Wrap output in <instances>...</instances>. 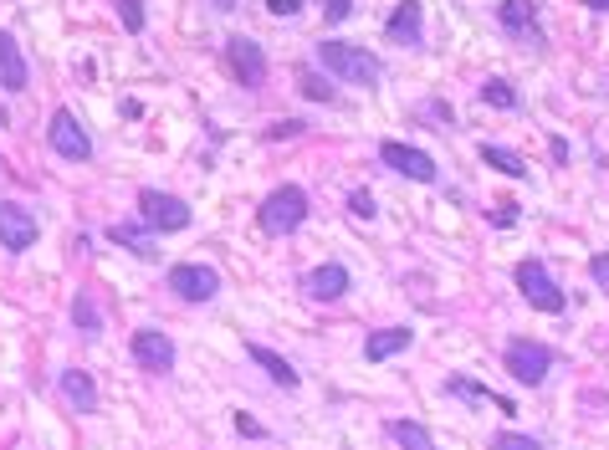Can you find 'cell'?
<instances>
[{"label": "cell", "mask_w": 609, "mask_h": 450, "mask_svg": "<svg viewBox=\"0 0 609 450\" xmlns=\"http://www.w3.org/2000/svg\"><path fill=\"white\" fill-rule=\"evenodd\" d=\"M492 220H497V231H512V220H517V205H497V215H492Z\"/></svg>", "instance_id": "33"}, {"label": "cell", "mask_w": 609, "mask_h": 450, "mask_svg": "<svg viewBox=\"0 0 609 450\" xmlns=\"http://www.w3.org/2000/svg\"><path fill=\"white\" fill-rule=\"evenodd\" d=\"M287 133H302V123H277V128H267V139H287Z\"/></svg>", "instance_id": "34"}, {"label": "cell", "mask_w": 609, "mask_h": 450, "mask_svg": "<svg viewBox=\"0 0 609 450\" xmlns=\"http://www.w3.org/2000/svg\"><path fill=\"white\" fill-rule=\"evenodd\" d=\"M72 323H77L82 333H103V318H98V307L87 302V297H77V302H72Z\"/></svg>", "instance_id": "24"}, {"label": "cell", "mask_w": 609, "mask_h": 450, "mask_svg": "<svg viewBox=\"0 0 609 450\" xmlns=\"http://www.w3.org/2000/svg\"><path fill=\"white\" fill-rule=\"evenodd\" d=\"M236 6V0H215V11H231Z\"/></svg>", "instance_id": "36"}, {"label": "cell", "mask_w": 609, "mask_h": 450, "mask_svg": "<svg viewBox=\"0 0 609 450\" xmlns=\"http://www.w3.org/2000/svg\"><path fill=\"white\" fill-rule=\"evenodd\" d=\"M379 159L395 169V174H405V179H415V185H435V159L425 154V149H415V144H400V139H384L379 144Z\"/></svg>", "instance_id": "8"}, {"label": "cell", "mask_w": 609, "mask_h": 450, "mask_svg": "<svg viewBox=\"0 0 609 450\" xmlns=\"http://www.w3.org/2000/svg\"><path fill=\"white\" fill-rule=\"evenodd\" d=\"M482 164H492L497 174H512V179L528 174V159L512 154V149H497V144H482Z\"/></svg>", "instance_id": "21"}, {"label": "cell", "mask_w": 609, "mask_h": 450, "mask_svg": "<svg viewBox=\"0 0 609 450\" xmlns=\"http://www.w3.org/2000/svg\"><path fill=\"white\" fill-rule=\"evenodd\" d=\"M512 282H517V292L528 297L538 312H563V307H569V297H563V287L553 282V272L543 261H533V256L512 266Z\"/></svg>", "instance_id": "4"}, {"label": "cell", "mask_w": 609, "mask_h": 450, "mask_svg": "<svg viewBox=\"0 0 609 450\" xmlns=\"http://www.w3.org/2000/svg\"><path fill=\"white\" fill-rule=\"evenodd\" d=\"M47 144H52V154H57V159H67V164H87V159H93V139H87V128H82L67 108H62V113H52Z\"/></svg>", "instance_id": "7"}, {"label": "cell", "mask_w": 609, "mask_h": 450, "mask_svg": "<svg viewBox=\"0 0 609 450\" xmlns=\"http://www.w3.org/2000/svg\"><path fill=\"white\" fill-rule=\"evenodd\" d=\"M354 11V0H323V21H348Z\"/></svg>", "instance_id": "31"}, {"label": "cell", "mask_w": 609, "mask_h": 450, "mask_svg": "<svg viewBox=\"0 0 609 450\" xmlns=\"http://www.w3.org/2000/svg\"><path fill=\"white\" fill-rule=\"evenodd\" d=\"M497 26L512 41H528V47H543V31H538V6L533 0H502L497 6Z\"/></svg>", "instance_id": "12"}, {"label": "cell", "mask_w": 609, "mask_h": 450, "mask_svg": "<svg viewBox=\"0 0 609 450\" xmlns=\"http://www.w3.org/2000/svg\"><path fill=\"white\" fill-rule=\"evenodd\" d=\"M410 343H415V333H410V328H374V333L364 338V358H369V364H384V358L405 353Z\"/></svg>", "instance_id": "16"}, {"label": "cell", "mask_w": 609, "mask_h": 450, "mask_svg": "<svg viewBox=\"0 0 609 450\" xmlns=\"http://www.w3.org/2000/svg\"><path fill=\"white\" fill-rule=\"evenodd\" d=\"M420 0H400L395 11H389V21H384V41L389 47H420L425 41V26H420Z\"/></svg>", "instance_id": "13"}, {"label": "cell", "mask_w": 609, "mask_h": 450, "mask_svg": "<svg viewBox=\"0 0 609 450\" xmlns=\"http://www.w3.org/2000/svg\"><path fill=\"white\" fill-rule=\"evenodd\" d=\"M118 21L128 36H139L144 31V0H118Z\"/></svg>", "instance_id": "25"}, {"label": "cell", "mask_w": 609, "mask_h": 450, "mask_svg": "<svg viewBox=\"0 0 609 450\" xmlns=\"http://www.w3.org/2000/svg\"><path fill=\"white\" fill-rule=\"evenodd\" d=\"M267 11H272V16H297L302 0H267Z\"/></svg>", "instance_id": "32"}, {"label": "cell", "mask_w": 609, "mask_h": 450, "mask_svg": "<svg viewBox=\"0 0 609 450\" xmlns=\"http://www.w3.org/2000/svg\"><path fill=\"white\" fill-rule=\"evenodd\" d=\"M144 231H149V225H144ZM139 231V225H113V231H108V241H118V246H128V251H134L139 261H159V251H154V241Z\"/></svg>", "instance_id": "19"}, {"label": "cell", "mask_w": 609, "mask_h": 450, "mask_svg": "<svg viewBox=\"0 0 609 450\" xmlns=\"http://www.w3.org/2000/svg\"><path fill=\"white\" fill-rule=\"evenodd\" d=\"M139 215L154 236H180L190 231V205L180 195H164V190H139Z\"/></svg>", "instance_id": "5"}, {"label": "cell", "mask_w": 609, "mask_h": 450, "mask_svg": "<svg viewBox=\"0 0 609 450\" xmlns=\"http://www.w3.org/2000/svg\"><path fill=\"white\" fill-rule=\"evenodd\" d=\"M246 358H251V364H261V369H267L277 389H297V384H302V379H297V369L287 364L282 353H272L267 343H246Z\"/></svg>", "instance_id": "18"}, {"label": "cell", "mask_w": 609, "mask_h": 450, "mask_svg": "<svg viewBox=\"0 0 609 450\" xmlns=\"http://www.w3.org/2000/svg\"><path fill=\"white\" fill-rule=\"evenodd\" d=\"M302 220H308V190H302V185L272 190L267 200H261V210H256V225L267 236H292Z\"/></svg>", "instance_id": "2"}, {"label": "cell", "mask_w": 609, "mask_h": 450, "mask_svg": "<svg viewBox=\"0 0 609 450\" xmlns=\"http://www.w3.org/2000/svg\"><path fill=\"white\" fill-rule=\"evenodd\" d=\"M36 236H41L36 215H31L26 205H16V200H0V246L21 256V251L36 246Z\"/></svg>", "instance_id": "10"}, {"label": "cell", "mask_w": 609, "mask_h": 450, "mask_svg": "<svg viewBox=\"0 0 609 450\" xmlns=\"http://www.w3.org/2000/svg\"><path fill=\"white\" fill-rule=\"evenodd\" d=\"M128 353H134V364L144 374H169L174 369V338L159 333V328H139L134 343H128Z\"/></svg>", "instance_id": "11"}, {"label": "cell", "mask_w": 609, "mask_h": 450, "mask_svg": "<svg viewBox=\"0 0 609 450\" xmlns=\"http://www.w3.org/2000/svg\"><path fill=\"white\" fill-rule=\"evenodd\" d=\"M389 440H395L400 450H435L430 445V430L420 420H389Z\"/></svg>", "instance_id": "20"}, {"label": "cell", "mask_w": 609, "mask_h": 450, "mask_svg": "<svg viewBox=\"0 0 609 450\" xmlns=\"http://www.w3.org/2000/svg\"><path fill=\"white\" fill-rule=\"evenodd\" d=\"M164 282H169V292L180 297V302H195V307L221 292V272H215V266H205V261H180V266H169Z\"/></svg>", "instance_id": "6"}, {"label": "cell", "mask_w": 609, "mask_h": 450, "mask_svg": "<svg viewBox=\"0 0 609 450\" xmlns=\"http://www.w3.org/2000/svg\"><path fill=\"white\" fill-rule=\"evenodd\" d=\"M323 67H328V77H343V82H354V87H379V57L374 52H364V47H354V41H318V52H313Z\"/></svg>", "instance_id": "1"}, {"label": "cell", "mask_w": 609, "mask_h": 450, "mask_svg": "<svg viewBox=\"0 0 609 450\" xmlns=\"http://www.w3.org/2000/svg\"><path fill=\"white\" fill-rule=\"evenodd\" d=\"M482 103L497 108V113H512V108H517V87L502 82V77H487V82H482Z\"/></svg>", "instance_id": "23"}, {"label": "cell", "mask_w": 609, "mask_h": 450, "mask_svg": "<svg viewBox=\"0 0 609 450\" xmlns=\"http://www.w3.org/2000/svg\"><path fill=\"white\" fill-rule=\"evenodd\" d=\"M502 364H507V374H512L522 389H538V384L553 374V348H548V343H528V338H512V343L502 348Z\"/></svg>", "instance_id": "3"}, {"label": "cell", "mask_w": 609, "mask_h": 450, "mask_svg": "<svg viewBox=\"0 0 609 450\" xmlns=\"http://www.w3.org/2000/svg\"><path fill=\"white\" fill-rule=\"evenodd\" d=\"M348 266H338V261H323V266H313L308 272V297H318V302H338V297H348Z\"/></svg>", "instance_id": "14"}, {"label": "cell", "mask_w": 609, "mask_h": 450, "mask_svg": "<svg viewBox=\"0 0 609 450\" xmlns=\"http://www.w3.org/2000/svg\"><path fill=\"white\" fill-rule=\"evenodd\" d=\"M236 435H246V440H267V425L251 420V415L241 410V415H236Z\"/></svg>", "instance_id": "30"}, {"label": "cell", "mask_w": 609, "mask_h": 450, "mask_svg": "<svg viewBox=\"0 0 609 450\" xmlns=\"http://www.w3.org/2000/svg\"><path fill=\"white\" fill-rule=\"evenodd\" d=\"M348 210H354L359 220H374V215H379V205H374L369 190H354V195H348Z\"/></svg>", "instance_id": "28"}, {"label": "cell", "mask_w": 609, "mask_h": 450, "mask_svg": "<svg viewBox=\"0 0 609 450\" xmlns=\"http://www.w3.org/2000/svg\"><path fill=\"white\" fill-rule=\"evenodd\" d=\"M446 389H451V394H461V399H471V404H482V399H492V389H482V384H476V379H461V374H451V379H446Z\"/></svg>", "instance_id": "26"}, {"label": "cell", "mask_w": 609, "mask_h": 450, "mask_svg": "<svg viewBox=\"0 0 609 450\" xmlns=\"http://www.w3.org/2000/svg\"><path fill=\"white\" fill-rule=\"evenodd\" d=\"M226 62H231V77L241 87L267 82V52H261V41H251V36H231L226 41Z\"/></svg>", "instance_id": "9"}, {"label": "cell", "mask_w": 609, "mask_h": 450, "mask_svg": "<svg viewBox=\"0 0 609 450\" xmlns=\"http://www.w3.org/2000/svg\"><path fill=\"white\" fill-rule=\"evenodd\" d=\"M26 82H31V72H26V57L16 47V36L0 31V87H6V93H26Z\"/></svg>", "instance_id": "15"}, {"label": "cell", "mask_w": 609, "mask_h": 450, "mask_svg": "<svg viewBox=\"0 0 609 450\" xmlns=\"http://www.w3.org/2000/svg\"><path fill=\"white\" fill-rule=\"evenodd\" d=\"M297 87H302V98H313V103H338L333 82H328L323 72H313V67H302V72H297Z\"/></svg>", "instance_id": "22"}, {"label": "cell", "mask_w": 609, "mask_h": 450, "mask_svg": "<svg viewBox=\"0 0 609 450\" xmlns=\"http://www.w3.org/2000/svg\"><path fill=\"white\" fill-rule=\"evenodd\" d=\"M584 6H589V11H609V0H584Z\"/></svg>", "instance_id": "35"}, {"label": "cell", "mask_w": 609, "mask_h": 450, "mask_svg": "<svg viewBox=\"0 0 609 450\" xmlns=\"http://www.w3.org/2000/svg\"><path fill=\"white\" fill-rule=\"evenodd\" d=\"M492 450H543V440L517 435V430H502V435H492Z\"/></svg>", "instance_id": "27"}, {"label": "cell", "mask_w": 609, "mask_h": 450, "mask_svg": "<svg viewBox=\"0 0 609 450\" xmlns=\"http://www.w3.org/2000/svg\"><path fill=\"white\" fill-rule=\"evenodd\" d=\"M62 399L72 404V410H82V415H93L98 410V384H93V374H82V369H62Z\"/></svg>", "instance_id": "17"}, {"label": "cell", "mask_w": 609, "mask_h": 450, "mask_svg": "<svg viewBox=\"0 0 609 450\" xmlns=\"http://www.w3.org/2000/svg\"><path fill=\"white\" fill-rule=\"evenodd\" d=\"M589 277H594L599 292H609V251H599V256L589 261Z\"/></svg>", "instance_id": "29"}]
</instances>
